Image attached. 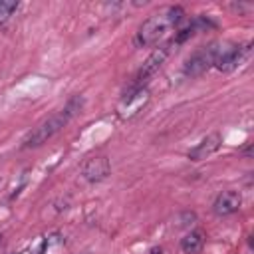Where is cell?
I'll return each mask as SVG.
<instances>
[{"label":"cell","instance_id":"obj_1","mask_svg":"<svg viewBox=\"0 0 254 254\" xmlns=\"http://www.w3.org/2000/svg\"><path fill=\"white\" fill-rule=\"evenodd\" d=\"M185 16V10L181 6H167L159 12H155L153 16H149L137 30V36H135V44L139 48H145V46H155L159 44L163 38L169 36V32L181 24Z\"/></svg>","mask_w":254,"mask_h":254},{"label":"cell","instance_id":"obj_2","mask_svg":"<svg viewBox=\"0 0 254 254\" xmlns=\"http://www.w3.org/2000/svg\"><path fill=\"white\" fill-rule=\"evenodd\" d=\"M81 105H83V99H81V97L69 99L64 109H60L58 113H54V115H50L48 119H44L38 127H34V129L24 137L22 147H24V149L40 147L42 143H46L48 139H52L58 131H62V129L71 121V117L81 109Z\"/></svg>","mask_w":254,"mask_h":254},{"label":"cell","instance_id":"obj_3","mask_svg":"<svg viewBox=\"0 0 254 254\" xmlns=\"http://www.w3.org/2000/svg\"><path fill=\"white\" fill-rule=\"evenodd\" d=\"M250 52V44L246 46H238V44H216V52H214V64L212 67L220 69V71H230L234 67H238Z\"/></svg>","mask_w":254,"mask_h":254},{"label":"cell","instance_id":"obj_4","mask_svg":"<svg viewBox=\"0 0 254 254\" xmlns=\"http://www.w3.org/2000/svg\"><path fill=\"white\" fill-rule=\"evenodd\" d=\"M149 99H151L149 89L147 87H137V89H133L129 95H125L121 99V103L117 105V115L121 119H131L149 103Z\"/></svg>","mask_w":254,"mask_h":254},{"label":"cell","instance_id":"obj_5","mask_svg":"<svg viewBox=\"0 0 254 254\" xmlns=\"http://www.w3.org/2000/svg\"><path fill=\"white\" fill-rule=\"evenodd\" d=\"M214 52H216V44H210V46L200 48L198 52H194L187 60V64H185V69H183L185 75L196 77V75L204 73L208 67H212V64H214Z\"/></svg>","mask_w":254,"mask_h":254},{"label":"cell","instance_id":"obj_6","mask_svg":"<svg viewBox=\"0 0 254 254\" xmlns=\"http://www.w3.org/2000/svg\"><path fill=\"white\" fill-rule=\"evenodd\" d=\"M111 173V163L105 155H97V157H89L83 161L81 165V177L89 183H99L103 181L107 175Z\"/></svg>","mask_w":254,"mask_h":254},{"label":"cell","instance_id":"obj_7","mask_svg":"<svg viewBox=\"0 0 254 254\" xmlns=\"http://www.w3.org/2000/svg\"><path fill=\"white\" fill-rule=\"evenodd\" d=\"M169 48H171V44L169 46H161V48H157L147 60H145V64L141 65V69L137 71V83L133 85V89H137V87H143V81L147 79V77H151L155 71H159V67L165 64V60H167V56H169Z\"/></svg>","mask_w":254,"mask_h":254},{"label":"cell","instance_id":"obj_8","mask_svg":"<svg viewBox=\"0 0 254 254\" xmlns=\"http://www.w3.org/2000/svg\"><path fill=\"white\" fill-rule=\"evenodd\" d=\"M240 202H242L240 192H236V190H222V192L214 198V202H212V212H214L216 216L234 214V212L240 208Z\"/></svg>","mask_w":254,"mask_h":254},{"label":"cell","instance_id":"obj_9","mask_svg":"<svg viewBox=\"0 0 254 254\" xmlns=\"http://www.w3.org/2000/svg\"><path fill=\"white\" fill-rule=\"evenodd\" d=\"M218 147H220V137H218L216 133H212V135L204 137L198 145H194V147L189 151V159H190V161H202V159H206L208 155H212Z\"/></svg>","mask_w":254,"mask_h":254},{"label":"cell","instance_id":"obj_10","mask_svg":"<svg viewBox=\"0 0 254 254\" xmlns=\"http://www.w3.org/2000/svg\"><path fill=\"white\" fill-rule=\"evenodd\" d=\"M204 246V234L200 230H190L183 240H181V248L187 254H198Z\"/></svg>","mask_w":254,"mask_h":254},{"label":"cell","instance_id":"obj_11","mask_svg":"<svg viewBox=\"0 0 254 254\" xmlns=\"http://www.w3.org/2000/svg\"><path fill=\"white\" fill-rule=\"evenodd\" d=\"M18 8V2L16 0H0V24L6 22Z\"/></svg>","mask_w":254,"mask_h":254},{"label":"cell","instance_id":"obj_12","mask_svg":"<svg viewBox=\"0 0 254 254\" xmlns=\"http://www.w3.org/2000/svg\"><path fill=\"white\" fill-rule=\"evenodd\" d=\"M149 254H163V250L159 248V246H155V248H151V252Z\"/></svg>","mask_w":254,"mask_h":254},{"label":"cell","instance_id":"obj_13","mask_svg":"<svg viewBox=\"0 0 254 254\" xmlns=\"http://www.w3.org/2000/svg\"><path fill=\"white\" fill-rule=\"evenodd\" d=\"M0 242H2V234H0Z\"/></svg>","mask_w":254,"mask_h":254}]
</instances>
